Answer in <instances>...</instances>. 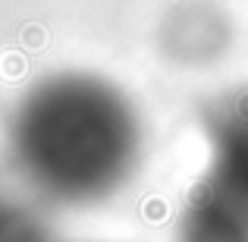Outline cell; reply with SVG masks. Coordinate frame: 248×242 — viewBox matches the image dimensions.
Returning a JSON list of instances; mask_svg holds the SVG:
<instances>
[{"label":"cell","mask_w":248,"mask_h":242,"mask_svg":"<svg viewBox=\"0 0 248 242\" xmlns=\"http://www.w3.org/2000/svg\"><path fill=\"white\" fill-rule=\"evenodd\" d=\"M145 116L113 79L54 69L16 95L3 116L10 179L50 211L113 201L145 158Z\"/></svg>","instance_id":"cell-1"},{"label":"cell","mask_w":248,"mask_h":242,"mask_svg":"<svg viewBox=\"0 0 248 242\" xmlns=\"http://www.w3.org/2000/svg\"><path fill=\"white\" fill-rule=\"evenodd\" d=\"M173 242H248V186L204 163L179 208Z\"/></svg>","instance_id":"cell-2"},{"label":"cell","mask_w":248,"mask_h":242,"mask_svg":"<svg viewBox=\"0 0 248 242\" xmlns=\"http://www.w3.org/2000/svg\"><path fill=\"white\" fill-rule=\"evenodd\" d=\"M204 163L248 186V88H226L201 107Z\"/></svg>","instance_id":"cell-3"},{"label":"cell","mask_w":248,"mask_h":242,"mask_svg":"<svg viewBox=\"0 0 248 242\" xmlns=\"http://www.w3.org/2000/svg\"><path fill=\"white\" fill-rule=\"evenodd\" d=\"M0 242H60L50 224V208L13 179L0 182Z\"/></svg>","instance_id":"cell-4"}]
</instances>
